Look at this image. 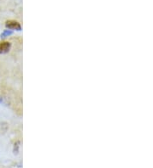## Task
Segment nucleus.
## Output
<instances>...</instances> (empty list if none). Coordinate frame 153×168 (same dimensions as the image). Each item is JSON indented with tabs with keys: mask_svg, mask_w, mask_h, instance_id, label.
<instances>
[{
	"mask_svg": "<svg viewBox=\"0 0 153 168\" xmlns=\"http://www.w3.org/2000/svg\"><path fill=\"white\" fill-rule=\"evenodd\" d=\"M5 27L9 30H15V31H21V26L18 21H15L13 20L7 21L5 23Z\"/></svg>",
	"mask_w": 153,
	"mask_h": 168,
	"instance_id": "f257e3e1",
	"label": "nucleus"
},
{
	"mask_svg": "<svg viewBox=\"0 0 153 168\" xmlns=\"http://www.w3.org/2000/svg\"><path fill=\"white\" fill-rule=\"evenodd\" d=\"M11 48V43L9 42H0V54L8 53Z\"/></svg>",
	"mask_w": 153,
	"mask_h": 168,
	"instance_id": "f03ea898",
	"label": "nucleus"
},
{
	"mask_svg": "<svg viewBox=\"0 0 153 168\" xmlns=\"http://www.w3.org/2000/svg\"><path fill=\"white\" fill-rule=\"evenodd\" d=\"M12 34H13V32L11 30H5L4 32L1 33V37L2 38H5V37L10 36Z\"/></svg>",
	"mask_w": 153,
	"mask_h": 168,
	"instance_id": "7ed1b4c3",
	"label": "nucleus"
},
{
	"mask_svg": "<svg viewBox=\"0 0 153 168\" xmlns=\"http://www.w3.org/2000/svg\"><path fill=\"white\" fill-rule=\"evenodd\" d=\"M1 101H2V99H1V98H0V102H1Z\"/></svg>",
	"mask_w": 153,
	"mask_h": 168,
	"instance_id": "20e7f679",
	"label": "nucleus"
}]
</instances>
